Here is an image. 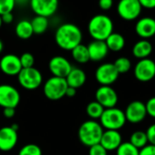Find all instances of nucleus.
<instances>
[{
  "mask_svg": "<svg viewBox=\"0 0 155 155\" xmlns=\"http://www.w3.org/2000/svg\"><path fill=\"white\" fill-rule=\"evenodd\" d=\"M82 32L75 24L65 23L60 25L55 33L56 44L64 50L71 51L75 47L81 44Z\"/></svg>",
  "mask_w": 155,
  "mask_h": 155,
  "instance_id": "obj_1",
  "label": "nucleus"
},
{
  "mask_svg": "<svg viewBox=\"0 0 155 155\" xmlns=\"http://www.w3.org/2000/svg\"><path fill=\"white\" fill-rule=\"evenodd\" d=\"M88 31L93 40L105 41L113 32V22L106 15L99 14L91 18L88 24Z\"/></svg>",
  "mask_w": 155,
  "mask_h": 155,
  "instance_id": "obj_2",
  "label": "nucleus"
},
{
  "mask_svg": "<svg viewBox=\"0 0 155 155\" xmlns=\"http://www.w3.org/2000/svg\"><path fill=\"white\" fill-rule=\"evenodd\" d=\"M103 131V128L100 122L94 120H89L80 126L78 137L83 145L91 147L100 143Z\"/></svg>",
  "mask_w": 155,
  "mask_h": 155,
  "instance_id": "obj_3",
  "label": "nucleus"
},
{
  "mask_svg": "<svg viewBox=\"0 0 155 155\" xmlns=\"http://www.w3.org/2000/svg\"><path fill=\"white\" fill-rule=\"evenodd\" d=\"M124 111L116 107L105 109L100 118V123L105 130H119L126 123Z\"/></svg>",
  "mask_w": 155,
  "mask_h": 155,
  "instance_id": "obj_4",
  "label": "nucleus"
},
{
  "mask_svg": "<svg viewBox=\"0 0 155 155\" xmlns=\"http://www.w3.org/2000/svg\"><path fill=\"white\" fill-rule=\"evenodd\" d=\"M68 87L66 79L52 76L46 81L43 87V92L48 100L58 101L65 97Z\"/></svg>",
  "mask_w": 155,
  "mask_h": 155,
  "instance_id": "obj_5",
  "label": "nucleus"
},
{
  "mask_svg": "<svg viewBox=\"0 0 155 155\" xmlns=\"http://www.w3.org/2000/svg\"><path fill=\"white\" fill-rule=\"evenodd\" d=\"M18 80L23 89L28 91H34L41 85L43 77L38 68L32 67L22 68L18 75Z\"/></svg>",
  "mask_w": 155,
  "mask_h": 155,
  "instance_id": "obj_6",
  "label": "nucleus"
},
{
  "mask_svg": "<svg viewBox=\"0 0 155 155\" xmlns=\"http://www.w3.org/2000/svg\"><path fill=\"white\" fill-rule=\"evenodd\" d=\"M141 8L139 0H120L117 6V12L122 19L132 21L139 18Z\"/></svg>",
  "mask_w": 155,
  "mask_h": 155,
  "instance_id": "obj_7",
  "label": "nucleus"
},
{
  "mask_svg": "<svg viewBox=\"0 0 155 155\" xmlns=\"http://www.w3.org/2000/svg\"><path fill=\"white\" fill-rule=\"evenodd\" d=\"M120 74L116 70L113 63H103L95 71L96 81L101 86H111L116 82Z\"/></svg>",
  "mask_w": 155,
  "mask_h": 155,
  "instance_id": "obj_8",
  "label": "nucleus"
},
{
  "mask_svg": "<svg viewBox=\"0 0 155 155\" xmlns=\"http://www.w3.org/2000/svg\"><path fill=\"white\" fill-rule=\"evenodd\" d=\"M134 76L140 82L150 81L155 77V62L149 58L140 59L134 67Z\"/></svg>",
  "mask_w": 155,
  "mask_h": 155,
  "instance_id": "obj_9",
  "label": "nucleus"
},
{
  "mask_svg": "<svg viewBox=\"0 0 155 155\" xmlns=\"http://www.w3.org/2000/svg\"><path fill=\"white\" fill-rule=\"evenodd\" d=\"M20 102V93L18 91L8 84L0 85V107L16 109Z\"/></svg>",
  "mask_w": 155,
  "mask_h": 155,
  "instance_id": "obj_10",
  "label": "nucleus"
},
{
  "mask_svg": "<svg viewBox=\"0 0 155 155\" xmlns=\"http://www.w3.org/2000/svg\"><path fill=\"white\" fill-rule=\"evenodd\" d=\"M29 5L36 16L49 18L58 8V0H29Z\"/></svg>",
  "mask_w": 155,
  "mask_h": 155,
  "instance_id": "obj_11",
  "label": "nucleus"
},
{
  "mask_svg": "<svg viewBox=\"0 0 155 155\" xmlns=\"http://www.w3.org/2000/svg\"><path fill=\"white\" fill-rule=\"evenodd\" d=\"M96 101L99 102L104 109L116 107L118 103V94L111 86H101L95 92Z\"/></svg>",
  "mask_w": 155,
  "mask_h": 155,
  "instance_id": "obj_12",
  "label": "nucleus"
},
{
  "mask_svg": "<svg viewBox=\"0 0 155 155\" xmlns=\"http://www.w3.org/2000/svg\"><path fill=\"white\" fill-rule=\"evenodd\" d=\"M126 120L130 123H140L147 116L145 103L140 101H133L128 104L124 111Z\"/></svg>",
  "mask_w": 155,
  "mask_h": 155,
  "instance_id": "obj_13",
  "label": "nucleus"
},
{
  "mask_svg": "<svg viewBox=\"0 0 155 155\" xmlns=\"http://www.w3.org/2000/svg\"><path fill=\"white\" fill-rule=\"evenodd\" d=\"M72 68L73 67L68 59L62 56H55L51 58L48 62V69L54 77L66 79Z\"/></svg>",
  "mask_w": 155,
  "mask_h": 155,
  "instance_id": "obj_14",
  "label": "nucleus"
},
{
  "mask_svg": "<svg viewBox=\"0 0 155 155\" xmlns=\"http://www.w3.org/2000/svg\"><path fill=\"white\" fill-rule=\"evenodd\" d=\"M18 140V130L11 126H6L0 129V150L9 151L13 150Z\"/></svg>",
  "mask_w": 155,
  "mask_h": 155,
  "instance_id": "obj_15",
  "label": "nucleus"
},
{
  "mask_svg": "<svg viewBox=\"0 0 155 155\" xmlns=\"http://www.w3.org/2000/svg\"><path fill=\"white\" fill-rule=\"evenodd\" d=\"M0 69L7 76H18L22 69L19 57L14 54H7L0 59Z\"/></svg>",
  "mask_w": 155,
  "mask_h": 155,
  "instance_id": "obj_16",
  "label": "nucleus"
},
{
  "mask_svg": "<svg viewBox=\"0 0 155 155\" xmlns=\"http://www.w3.org/2000/svg\"><path fill=\"white\" fill-rule=\"evenodd\" d=\"M122 143V136L119 130H106L103 131L100 144L107 150H116Z\"/></svg>",
  "mask_w": 155,
  "mask_h": 155,
  "instance_id": "obj_17",
  "label": "nucleus"
},
{
  "mask_svg": "<svg viewBox=\"0 0 155 155\" xmlns=\"http://www.w3.org/2000/svg\"><path fill=\"white\" fill-rule=\"evenodd\" d=\"M87 48L89 51L90 60L94 62L101 61L102 59H104L110 51L105 41L101 40H93L87 46Z\"/></svg>",
  "mask_w": 155,
  "mask_h": 155,
  "instance_id": "obj_18",
  "label": "nucleus"
},
{
  "mask_svg": "<svg viewBox=\"0 0 155 155\" xmlns=\"http://www.w3.org/2000/svg\"><path fill=\"white\" fill-rule=\"evenodd\" d=\"M135 31L142 39L153 37L155 35V19L148 17L139 19L135 26Z\"/></svg>",
  "mask_w": 155,
  "mask_h": 155,
  "instance_id": "obj_19",
  "label": "nucleus"
},
{
  "mask_svg": "<svg viewBox=\"0 0 155 155\" xmlns=\"http://www.w3.org/2000/svg\"><path fill=\"white\" fill-rule=\"evenodd\" d=\"M87 81V76L84 70L79 68H72L68 75L66 77V81L68 87L79 89L82 87Z\"/></svg>",
  "mask_w": 155,
  "mask_h": 155,
  "instance_id": "obj_20",
  "label": "nucleus"
},
{
  "mask_svg": "<svg viewBox=\"0 0 155 155\" xmlns=\"http://www.w3.org/2000/svg\"><path fill=\"white\" fill-rule=\"evenodd\" d=\"M152 52V45L147 39H141L136 42L132 48V55L139 58H147Z\"/></svg>",
  "mask_w": 155,
  "mask_h": 155,
  "instance_id": "obj_21",
  "label": "nucleus"
},
{
  "mask_svg": "<svg viewBox=\"0 0 155 155\" xmlns=\"http://www.w3.org/2000/svg\"><path fill=\"white\" fill-rule=\"evenodd\" d=\"M105 43L109 48V50L113 52H118L123 49L125 46V38L124 37L116 32H112L105 40Z\"/></svg>",
  "mask_w": 155,
  "mask_h": 155,
  "instance_id": "obj_22",
  "label": "nucleus"
},
{
  "mask_svg": "<svg viewBox=\"0 0 155 155\" xmlns=\"http://www.w3.org/2000/svg\"><path fill=\"white\" fill-rule=\"evenodd\" d=\"M15 32L20 39H28L34 35L31 23L28 19L20 20L15 28Z\"/></svg>",
  "mask_w": 155,
  "mask_h": 155,
  "instance_id": "obj_23",
  "label": "nucleus"
},
{
  "mask_svg": "<svg viewBox=\"0 0 155 155\" xmlns=\"http://www.w3.org/2000/svg\"><path fill=\"white\" fill-rule=\"evenodd\" d=\"M70 52H71L72 58L78 63L85 64L90 61L89 51H88V48L86 45H83V44L78 45Z\"/></svg>",
  "mask_w": 155,
  "mask_h": 155,
  "instance_id": "obj_24",
  "label": "nucleus"
},
{
  "mask_svg": "<svg viewBox=\"0 0 155 155\" xmlns=\"http://www.w3.org/2000/svg\"><path fill=\"white\" fill-rule=\"evenodd\" d=\"M30 23L33 28V32L36 35H41L45 33L48 28V19L45 17L36 16L32 18Z\"/></svg>",
  "mask_w": 155,
  "mask_h": 155,
  "instance_id": "obj_25",
  "label": "nucleus"
},
{
  "mask_svg": "<svg viewBox=\"0 0 155 155\" xmlns=\"http://www.w3.org/2000/svg\"><path fill=\"white\" fill-rule=\"evenodd\" d=\"M134 147H136L138 150L142 149L148 144V139L146 132L143 130H136L134 131L130 138V141Z\"/></svg>",
  "mask_w": 155,
  "mask_h": 155,
  "instance_id": "obj_26",
  "label": "nucleus"
},
{
  "mask_svg": "<svg viewBox=\"0 0 155 155\" xmlns=\"http://www.w3.org/2000/svg\"><path fill=\"white\" fill-rule=\"evenodd\" d=\"M104 108L96 101L90 102L87 107H86V113L87 115L94 120H100L101 116L102 115L103 111H104Z\"/></svg>",
  "mask_w": 155,
  "mask_h": 155,
  "instance_id": "obj_27",
  "label": "nucleus"
},
{
  "mask_svg": "<svg viewBox=\"0 0 155 155\" xmlns=\"http://www.w3.org/2000/svg\"><path fill=\"white\" fill-rule=\"evenodd\" d=\"M116 70L119 74H125L127 73L130 68H131V62L130 60L126 57H120L118 58L115 62L113 63Z\"/></svg>",
  "mask_w": 155,
  "mask_h": 155,
  "instance_id": "obj_28",
  "label": "nucleus"
},
{
  "mask_svg": "<svg viewBox=\"0 0 155 155\" xmlns=\"http://www.w3.org/2000/svg\"><path fill=\"white\" fill-rule=\"evenodd\" d=\"M140 150L134 147L130 142H122L116 150L117 155H139Z\"/></svg>",
  "mask_w": 155,
  "mask_h": 155,
  "instance_id": "obj_29",
  "label": "nucleus"
},
{
  "mask_svg": "<svg viewBox=\"0 0 155 155\" xmlns=\"http://www.w3.org/2000/svg\"><path fill=\"white\" fill-rule=\"evenodd\" d=\"M18 155H42V150L37 144L28 143L19 150Z\"/></svg>",
  "mask_w": 155,
  "mask_h": 155,
  "instance_id": "obj_30",
  "label": "nucleus"
},
{
  "mask_svg": "<svg viewBox=\"0 0 155 155\" xmlns=\"http://www.w3.org/2000/svg\"><path fill=\"white\" fill-rule=\"evenodd\" d=\"M15 7V0H0V16L7 13H12Z\"/></svg>",
  "mask_w": 155,
  "mask_h": 155,
  "instance_id": "obj_31",
  "label": "nucleus"
},
{
  "mask_svg": "<svg viewBox=\"0 0 155 155\" xmlns=\"http://www.w3.org/2000/svg\"><path fill=\"white\" fill-rule=\"evenodd\" d=\"M19 60L21 63L22 68H28L34 67L35 64V58L34 56L29 52H25L19 57Z\"/></svg>",
  "mask_w": 155,
  "mask_h": 155,
  "instance_id": "obj_32",
  "label": "nucleus"
},
{
  "mask_svg": "<svg viewBox=\"0 0 155 155\" xmlns=\"http://www.w3.org/2000/svg\"><path fill=\"white\" fill-rule=\"evenodd\" d=\"M89 155H108V151L98 143L89 147Z\"/></svg>",
  "mask_w": 155,
  "mask_h": 155,
  "instance_id": "obj_33",
  "label": "nucleus"
},
{
  "mask_svg": "<svg viewBox=\"0 0 155 155\" xmlns=\"http://www.w3.org/2000/svg\"><path fill=\"white\" fill-rule=\"evenodd\" d=\"M145 108H146L147 115L155 118V96L148 100V101L145 103Z\"/></svg>",
  "mask_w": 155,
  "mask_h": 155,
  "instance_id": "obj_34",
  "label": "nucleus"
},
{
  "mask_svg": "<svg viewBox=\"0 0 155 155\" xmlns=\"http://www.w3.org/2000/svg\"><path fill=\"white\" fill-rule=\"evenodd\" d=\"M145 132L147 135L148 142H150V144L155 146V123L150 125Z\"/></svg>",
  "mask_w": 155,
  "mask_h": 155,
  "instance_id": "obj_35",
  "label": "nucleus"
},
{
  "mask_svg": "<svg viewBox=\"0 0 155 155\" xmlns=\"http://www.w3.org/2000/svg\"><path fill=\"white\" fill-rule=\"evenodd\" d=\"M139 155H155V146L147 144L145 147L140 150Z\"/></svg>",
  "mask_w": 155,
  "mask_h": 155,
  "instance_id": "obj_36",
  "label": "nucleus"
},
{
  "mask_svg": "<svg viewBox=\"0 0 155 155\" xmlns=\"http://www.w3.org/2000/svg\"><path fill=\"white\" fill-rule=\"evenodd\" d=\"M113 6V0H99V7L102 10H109Z\"/></svg>",
  "mask_w": 155,
  "mask_h": 155,
  "instance_id": "obj_37",
  "label": "nucleus"
},
{
  "mask_svg": "<svg viewBox=\"0 0 155 155\" xmlns=\"http://www.w3.org/2000/svg\"><path fill=\"white\" fill-rule=\"evenodd\" d=\"M141 8H145L148 9L155 8V0H139Z\"/></svg>",
  "mask_w": 155,
  "mask_h": 155,
  "instance_id": "obj_38",
  "label": "nucleus"
},
{
  "mask_svg": "<svg viewBox=\"0 0 155 155\" xmlns=\"http://www.w3.org/2000/svg\"><path fill=\"white\" fill-rule=\"evenodd\" d=\"M3 115L7 119H12L16 115V109L14 108H5L3 110Z\"/></svg>",
  "mask_w": 155,
  "mask_h": 155,
  "instance_id": "obj_39",
  "label": "nucleus"
},
{
  "mask_svg": "<svg viewBox=\"0 0 155 155\" xmlns=\"http://www.w3.org/2000/svg\"><path fill=\"white\" fill-rule=\"evenodd\" d=\"M1 20H2V23H5V24H10L13 22L14 20V16L12 13H7V14H4L1 16Z\"/></svg>",
  "mask_w": 155,
  "mask_h": 155,
  "instance_id": "obj_40",
  "label": "nucleus"
},
{
  "mask_svg": "<svg viewBox=\"0 0 155 155\" xmlns=\"http://www.w3.org/2000/svg\"><path fill=\"white\" fill-rule=\"evenodd\" d=\"M77 94V90L74 89V88H71V87H68L67 91H66V93H65V96H67L68 98H73L75 97Z\"/></svg>",
  "mask_w": 155,
  "mask_h": 155,
  "instance_id": "obj_41",
  "label": "nucleus"
},
{
  "mask_svg": "<svg viewBox=\"0 0 155 155\" xmlns=\"http://www.w3.org/2000/svg\"><path fill=\"white\" fill-rule=\"evenodd\" d=\"M15 3H16V6L17 5L24 6V5H27L28 3H29V0H15Z\"/></svg>",
  "mask_w": 155,
  "mask_h": 155,
  "instance_id": "obj_42",
  "label": "nucleus"
},
{
  "mask_svg": "<svg viewBox=\"0 0 155 155\" xmlns=\"http://www.w3.org/2000/svg\"><path fill=\"white\" fill-rule=\"evenodd\" d=\"M3 48H4V45H3V42L2 40L0 39V53H1L3 51Z\"/></svg>",
  "mask_w": 155,
  "mask_h": 155,
  "instance_id": "obj_43",
  "label": "nucleus"
},
{
  "mask_svg": "<svg viewBox=\"0 0 155 155\" xmlns=\"http://www.w3.org/2000/svg\"><path fill=\"white\" fill-rule=\"evenodd\" d=\"M2 25H3V23H2V20H1V16H0V28H1Z\"/></svg>",
  "mask_w": 155,
  "mask_h": 155,
  "instance_id": "obj_44",
  "label": "nucleus"
}]
</instances>
